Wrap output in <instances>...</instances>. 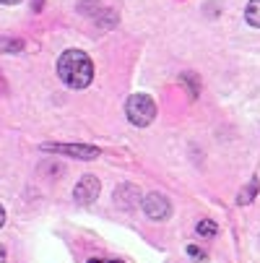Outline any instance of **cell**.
I'll return each instance as SVG.
<instances>
[{"mask_svg":"<svg viewBox=\"0 0 260 263\" xmlns=\"http://www.w3.org/2000/svg\"><path fill=\"white\" fill-rule=\"evenodd\" d=\"M57 76L70 89H86L94 79V63L84 50H65L57 58Z\"/></svg>","mask_w":260,"mask_h":263,"instance_id":"6da1fadb","label":"cell"},{"mask_svg":"<svg viewBox=\"0 0 260 263\" xmlns=\"http://www.w3.org/2000/svg\"><path fill=\"white\" fill-rule=\"evenodd\" d=\"M125 115H128V120L133 125L146 128V125H151L154 118H156V104H154L151 97H146V94H133L125 102Z\"/></svg>","mask_w":260,"mask_h":263,"instance_id":"7a4b0ae2","label":"cell"},{"mask_svg":"<svg viewBox=\"0 0 260 263\" xmlns=\"http://www.w3.org/2000/svg\"><path fill=\"white\" fill-rule=\"evenodd\" d=\"M42 152H55V154L73 157V159H96L99 157V148L86 146V143H42Z\"/></svg>","mask_w":260,"mask_h":263,"instance_id":"3957f363","label":"cell"},{"mask_svg":"<svg viewBox=\"0 0 260 263\" xmlns=\"http://www.w3.org/2000/svg\"><path fill=\"white\" fill-rule=\"evenodd\" d=\"M141 206H143V214L151 219V221H164L172 214V203L162 193H146L143 201H141Z\"/></svg>","mask_w":260,"mask_h":263,"instance_id":"277c9868","label":"cell"},{"mask_svg":"<svg viewBox=\"0 0 260 263\" xmlns=\"http://www.w3.org/2000/svg\"><path fill=\"white\" fill-rule=\"evenodd\" d=\"M99 191H102V182L94 175H84L76 185V191H73V196H76V203H91L96 201Z\"/></svg>","mask_w":260,"mask_h":263,"instance_id":"5b68a950","label":"cell"},{"mask_svg":"<svg viewBox=\"0 0 260 263\" xmlns=\"http://www.w3.org/2000/svg\"><path fill=\"white\" fill-rule=\"evenodd\" d=\"M141 201H143V196H141V191H138L133 182H125V185H120L117 191H115V203L120 209H125V211H133Z\"/></svg>","mask_w":260,"mask_h":263,"instance_id":"8992f818","label":"cell"},{"mask_svg":"<svg viewBox=\"0 0 260 263\" xmlns=\"http://www.w3.org/2000/svg\"><path fill=\"white\" fill-rule=\"evenodd\" d=\"M257 191H260V180H257V177H252V182H250L247 187H242V193H239L237 203H239V206L252 203V201H255V196H257Z\"/></svg>","mask_w":260,"mask_h":263,"instance_id":"52a82bcc","label":"cell"},{"mask_svg":"<svg viewBox=\"0 0 260 263\" xmlns=\"http://www.w3.org/2000/svg\"><path fill=\"white\" fill-rule=\"evenodd\" d=\"M245 21L255 29H260V0H250L245 8Z\"/></svg>","mask_w":260,"mask_h":263,"instance_id":"ba28073f","label":"cell"},{"mask_svg":"<svg viewBox=\"0 0 260 263\" xmlns=\"http://www.w3.org/2000/svg\"><path fill=\"white\" fill-rule=\"evenodd\" d=\"M179 84L185 86V89H190V94L193 97H198V91H201V84H198V76H195V73H182V76H179Z\"/></svg>","mask_w":260,"mask_h":263,"instance_id":"9c48e42d","label":"cell"},{"mask_svg":"<svg viewBox=\"0 0 260 263\" xmlns=\"http://www.w3.org/2000/svg\"><path fill=\"white\" fill-rule=\"evenodd\" d=\"M198 235H201V237H216V235H218V224L211 221V219L198 221Z\"/></svg>","mask_w":260,"mask_h":263,"instance_id":"30bf717a","label":"cell"},{"mask_svg":"<svg viewBox=\"0 0 260 263\" xmlns=\"http://www.w3.org/2000/svg\"><path fill=\"white\" fill-rule=\"evenodd\" d=\"M188 255H193L195 260H206V253H203L198 245H188Z\"/></svg>","mask_w":260,"mask_h":263,"instance_id":"8fae6325","label":"cell"},{"mask_svg":"<svg viewBox=\"0 0 260 263\" xmlns=\"http://www.w3.org/2000/svg\"><path fill=\"white\" fill-rule=\"evenodd\" d=\"M3 224H6V209L0 206V227H3Z\"/></svg>","mask_w":260,"mask_h":263,"instance_id":"7c38bea8","label":"cell"},{"mask_svg":"<svg viewBox=\"0 0 260 263\" xmlns=\"http://www.w3.org/2000/svg\"><path fill=\"white\" fill-rule=\"evenodd\" d=\"M3 6H16V3H21V0H0Z\"/></svg>","mask_w":260,"mask_h":263,"instance_id":"4fadbf2b","label":"cell"},{"mask_svg":"<svg viewBox=\"0 0 260 263\" xmlns=\"http://www.w3.org/2000/svg\"><path fill=\"white\" fill-rule=\"evenodd\" d=\"M0 263H6V248L0 245Z\"/></svg>","mask_w":260,"mask_h":263,"instance_id":"5bb4252c","label":"cell"},{"mask_svg":"<svg viewBox=\"0 0 260 263\" xmlns=\"http://www.w3.org/2000/svg\"><path fill=\"white\" fill-rule=\"evenodd\" d=\"M89 263H104V260H96V258H91V260H89Z\"/></svg>","mask_w":260,"mask_h":263,"instance_id":"9a60e30c","label":"cell"},{"mask_svg":"<svg viewBox=\"0 0 260 263\" xmlns=\"http://www.w3.org/2000/svg\"><path fill=\"white\" fill-rule=\"evenodd\" d=\"M109 263H120V260H109Z\"/></svg>","mask_w":260,"mask_h":263,"instance_id":"2e32d148","label":"cell"},{"mask_svg":"<svg viewBox=\"0 0 260 263\" xmlns=\"http://www.w3.org/2000/svg\"><path fill=\"white\" fill-rule=\"evenodd\" d=\"M0 47H3V40H0Z\"/></svg>","mask_w":260,"mask_h":263,"instance_id":"e0dca14e","label":"cell"}]
</instances>
